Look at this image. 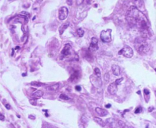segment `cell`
Returning <instances> with one entry per match:
<instances>
[{
    "instance_id": "obj_1",
    "label": "cell",
    "mask_w": 156,
    "mask_h": 128,
    "mask_svg": "<svg viewBox=\"0 0 156 128\" xmlns=\"http://www.w3.org/2000/svg\"><path fill=\"white\" fill-rule=\"evenodd\" d=\"M126 20L131 26H136L140 30L142 37H148L149 24L148 20L142 12H141L136 7L131 6L126 13Z\"/></svg>"
},
{
    "instance_id": "obj_2",
    "label": "cell",
    "mask_w": 156,
    "mask_h": 128,
    "mask_svg": "<svg viewBox=\"0 0 156 128\" xmlns=\"http://www.w3.org/2000/svg\"><path fill=\"white\" fill-rule=\"evenodd\" d=\"M135 48L139 52H146L149 50V45L144 37H138L134 42Z\"/></svg>"
},
{
    "instance_id": "obj_3",
    "label": "cell",
    "mask_w": 156,
    "mask_h": 128,
    "mask_svg": "<svg viewBox=\"0 0 156 128\" xmlns=\"http://www.w3.org/2000/svg\"><path fill=\"white\" fill-rule=\"evenodd\" d=\"M119 55H123V56H125L126 58H132L133 55V49H132L131 47L128 46H126L123 48L121 50L119 51L118 52Z\"/></svg>"
},
{
    "instance_id": "obj_4",
    "label": "cell",
    "mask_w": 156,
    "mask_h": 128,
    "mask_svg": "<svg viewBox=\"0 0 156 128\" xmlns=\"http://www.w3.org/2000/svg\"><path fill=\"white\" fill-rule=\"evenodd\" d=\"M101 41L104 43H110L111 41V30H102L101 33Z\"/></svg>"
},
{
    "instance_id": "obj_5",
    "label": "cell",
    "mask_w": 156,
    "mask_h": 128,
    "mask_svg": "<svg viewBox=\"0 0 156 128\" xmlns=\"http://www.w3.org/2000/svg\"><path fill=\"white\" fill-rule=\"evenodd\" d=\"M68 14H69V10L66 7L62 6L59 9L58 12V18L59 20H61V21L65 20L68 17Z\"/></svg>"
},
{
    "instance_id": "obj_6",
    "label": "cell",
    "mask_w": 156,
    "mask_h": 128,
    "mask_svg": "<svg viewBox=\"0 0 156 128\" xmlns=\"http://www.w3.org/2000/svg\"><path fill=\"white\" fill-rule=\"evenodd\" d=\"M72 54V50H71V46L69 44H66L64 46V48L62 49V52H61V59H62V58H66L69 56V55Z\"/></svg>"
},
{
    "instance_id": "obj_7",
    "label": "cell",
    "mask_w": 156,
    "mask_h": 128,
    "mask_svg": "<svg viewBox=\"0 0 156 128\" xmlns=\"http://www.w3.org/2000/svg\"><path fill=\"white\" fill-rule=\"evenodd\" d=\"M107 90L110 93V94L111 95H114L116 94L117 91V85L115 83H112L108 86V88H107Z\"/></svg>"
},
{
    "instance_id": "obj_8",
    "label": "cell",
    "mask_w": 156,
    "mask_h": 128,
    "mask_svg": "<svg viewBox=\"0 0 156 128\" xmlns=\"http://www.w3.org/2000/svg\"><path fill=\"white\" fill-rule=\"evenodd\" d=\"M96 113H97L99 116H101V117H104V116H106L107 114H108V112L105 110V109H101V108H96Z\"/></svg>"
},
{
    "instance_id": "obj_9",
    "label": "cell",
    "mask_w": 156,
    "mask_h": 128,
    "mask_svg": "<svg viewBox=\"0 0 156 128\" xmlns=\"http://www.w3.org/2000/svg\"><path fill=\"white\" fill-rule=\"evenodd\" d=\"M112 71L115 76H119L120 74V67L117 65H112Z\"/></svg>"
},
{
    "instance_id": "obj_10",
    "label": "cell",
    "mask_w": 156,
    "mask_h": 128,
    "mask_svg": "<svg viewBox=\"0 0 156 128\" xmlns=\"http://www.w3.org/2000/svg\"><path fill=\"white\" fill-rule=\"evenodd\" d=\"M43 92L42 90H37L31 95V97L34 99H37L41 98L43 96Z\"/></svg>"
},
{
    "instance_id": "obj_11",
    "label": "cell",
    "mask_w": 156,
    "mask_h": 128,
    "mask_svg": "<svg viewBox=\"0 0 156 128\" xmlns=\"http://www.w3.org/2000/svg\"><path fill=\"white\" fill-rule=\"evenodd\" d=\"M69 22H66V23H65V24H63L59 27V34L60 35H62V34H63V33H64V31H65L68 27H69Z\"/></svg>"
},
{
    "instance_id": "obj_12",
    "label": "cell",
    "mask_w": 156,
    "mask_h": 128,
    "mask_svg": "<svg viewBox=\"0 0 156 128\" xmlns=\"http://www.w3.org/2000/svg\"><path fill=\"white\" fill-rule=\"evenodd\" d=\"M107 123H108V125L110 128H117V126H116V123L114 119L112 118H109L107 120Z\"/></svg>"
},
{
    "instance_id": "obj_13",
    "label": "cell",
    "mask_w": 156,
    "mask_h": 128,
    "mask_svg": "<svg viewBox=\"0 0 156 128\" xmlns=\"http://www.w3.org/2000/svg\"><path fill=\"white\" fill-rule=\"evenodd\" d=\"M94 121H96V123H98L100 126L105 127V123H104V121L102 119L99 118H94Z\"/></svg>"
},
{
    "instance_id": "obj_14",
    "label": "cell",
    "mask_w": 156,
    "mask_h": 128,
    "mask_svg": "<svg viewBox=\"0 0 156 128\" xmlns=\"http://www.w3.org/2000/svg\"><path fill=\"white\" fill-rule=\"evenodd\" d=\"M94 75H95L96 77L101 79V71H100V69L98 68V67H95L94 70Z\"/></svg>"
},
{
    "instance_id": "obj_15",
    "label": "cell",
    "mask_w": 156,
    "mask_h": 128,
    "mask_svg": "<svg viewBox=\"0 0 156 128\" xmlns=\"http://www.w3.org/2000/svg\"><path fill=\"white\" fill-rule=\"evenodd\" d=\"M117 123H118V125L120 126V128H129L126 126V124L124 122L122 121H120V120H118V121H117Z\"/></svg>"
},
{
    "instance_id": "obj_16",
    "label": "cell",
    "mask_w": 156,
    "mask_h": 128,
    "mask_svg": "<svg viewBox=\"0 0 156 128\" xmlns=\"http://www.w3.org/2000/svg\"><path fill=\"white\" fill-rule=\"evenodd\" d=\"M77 33H78L79 37H82L84 34H85V31H84V30L82 28H78L77 30Z\"/></svg>"
},
{
    "instance_id": "obj_17",
    "label": "cell",
    "mask_w": 156,
    "mask_h": 128,
    "mask_svg": "<svg viewBox=\"0 0 156 128\" xmlns=\"http://www.w3.org/2000/svg\"><path fill=\"white\" fill-rule=\"evenodd\" d=\"M90 51H96L98 49V44L97 45H94V44H90V47H89Z\"/></svg>"
},
{
    "instance_id": "obj_18",
    "label": "cell",
    "mask_w": 156,
    "mask_h": 128,
    "mask_svg": "<svg viewBox=\"0 0 156 128\" xmlns=\"http://www.w3.org/2000/svg\"><path fill=\"white\" fill-rule=\"evenodd\" d=\"M59 83H56L54 85H52L51 86H50V90H57V89H59Z\"/></svg>"
},
{
    "instance_id": "obj_19",
    "label": "cell",
    "mask_w": 156,
    "mask_h": 128,
    "mask_svg": "<svg viewBox=\"0 0 156 128\" xmlns=\"http://www.w3.org/2000/svg\"><path fill=\"white\" fill-rule=\"evenodd\" d=\"M98 43V39L96 37H92L91 38V44H94V45H97Z\"/></svg>"
},
{
    "instance_id": "obj_20",
    "label": "cell",
    "mask_w": 156,
    "mask_h": 128,
    "mask_svg": "<svg viewBox=\"0 0 156 128\" xmlns=\"http://www.w3.org/2000/svg\"><path fill=\"white\" fill-rule=\"evenodd\" d=\"M43 128H57V127L51 125V124H50V123H43Z\"/></svg>"
},
{
    "instance_id": "obj_21",
    "label": "cell",
    "mask_w": 156,
    "mask_h": 128,
    "mask_svg": "<svg viewBox=\"0 0 156 128\" xmlns=\"http://www.w3.org/2000/svg\"><path fill=\"white\" fill-rule=\"evenodd\" d=\"M59 99H64V100H69V97L67 96V95H65V94H61L60 95H59Z\"/></svg>"
},
{
    "instance_id": "obj_22",
    "label": "cell",
    "mask_w": 156,
    "mask_h": 128,
    "mask_svg": "<svg viewBox=\"0 0 156 128\" xmlns=\"http://www.w3.org/2000/svg\"><path fill=\"white\" fill-rule=\"evenodd\" d=\"M104 81H105L106 82H108V81H109V80H110V74H109V73H106V74H104Z\"/></svg>"
},
{
    "instance_id": "obj_23",
    "label": "cell",
    "mask_w": 156,
    "mask_h": 128,
    "mask_svg": "<svg viewBox=\"0 0 156 128\" xmlns=\"http://www.w3.org/2000/svg\"><path fill=\"white\" fill-rule=\"evenodd\" d=\"M31 85L41 86H43V85H44V84H43V83H39V82H33V83H31Z\"/></svg>"
},
{
    "instance_id": "obj_24",
    "label": "cell",
    "mask_w": 156,
    "mask_h": 128,
    "mask_svg": "<svg viewBox=\"0 0 156 128\" xmlns=\"http://www.w3.org/2000/svg\"><path fill=\"white\" fill-rule=\"evenodd\" d=\"M123 78H122V77H121V78H120V79H117V81H115V83H116V84H117V85H119L120 83H121V81H123Z\"/></svg>"
},
{
    "instance_id": "obj_25",
    "label": "cell",
    "mask_w": 156,
    "mask_h": 128,
    "mask_svg": "<svg viewBox=\"0 0 156 128\" xmlns=\"http://www.w3.org/2000/svg\"><path fill=\"white\" fill-rule=\"evenodd\" d=\"M141 110H142L141 107H139V108H137L136 109H135V114H139V113H140V112H141Z\"/></svg>"
},
{
    "instance_id": "obj_26",
    "label": "cell",
    "mask_w": 156,
    "mask_h": 128,
    "mask_svg": "<svg viewBox=\"0 0 156 128\" xmlns=\"http://www.w3.org/2000/svg\"><path fill=\"white\" fill-rule=\"evenodd\" d=\"M83 2H84V0H76V4L78 5H80L83 3Z\"/></svg>"
},
{
    "instance_id": "obj_27",
    "label": "cell",
    "mask_w": 156,
    "mask_h": 128,
    "mask_svg": "<svg viewBox=\"0 0 156 128\" xmlns=\"http://www.w3.org/2000/svg\"><path fill=\"white\" fill-rule=\"evenodd\" d=\"M73 0H66V3L68 4V5H73Z\"/></svg>"
},
{
    "instance_id": "obj_28",
    "label": "cell",
    "mask_w": 156,
    "mask_h": 128,
    "mask_svg": "<svg viewBox=\"0 0 156 128\" xmlns=\"http://www.w3.org/2000/svg\"><path fill=\"white\" fill-rule=\"evenodd\" d=\"M144 93H145V95H149L150 94V92H149V90H148L147 89H145L144 90Z\"/></svg>"
},
{
    "instance_id": "obj_29",
    "label": "cell",
    "mask_w": 156,
    "mask_h": 128,
    "mask_svg": "<svg viewBox=\"0 0 156 128\" xmlns=\"http://www.w3.org/2000/svg\"><path fill=\"white\" fill-rule=\"evenodd\" d=\"M0 120H1V121H4V120H5V116L1 113H0Z\"/></svg>"
},
{
    "instance_id": "obj_30",
    "label": "cell",
    "mask_w": 156,
    "mask_h": 128,
    "mask_svg": "<svg viewBox=\"0 0 156 128\" xmlns=\"http://www.w3.org/2000/svg\"><path fill=\"white\" fill-rule=\"evenodd\" d=\"M75 90H76L77 91H81L82 90V87L80 86H75Z\"/></svg>"
},
{
    "instance_id": "obj_31",
    "label": "cell",
    "mask_w": 156,
    "mask_h": 128,
    "mask_svg": "<svg viewBox=\"0 0 156 128\" xmlns=\"http://www.w3.org/2000/svg\"><path fill=\"white\" fill-rule=\"evenodd\" d=\"M5 107H6V109H7L8 110L11 109V106H10L9 104H6V105H5Z\"/></svg>"
},
{
    "instance_id": "obj_32",
    "label": "cell",
    "mask_w": 156,
    "mask_h": 128,
    "mask_svg": "<svg viewBox=\"0 0 156 128\" xmlns=\"http://www.w3.org/2000/svg\"><path fill=\"white\" fill-rule=\"evenodd\" d=\"M105 107L107 108V109H110V108L111 107V105H110V104H107V105H105Z\"/></svg>"
},
{
    "instance_id": "obj_33",
    "label": "cell",
    "mask_w": 156,
    "mask_h": 128,
    "mask_svg": "<svg viewBox=\"0 0 156 128\" xmlns=\"http://www.w3.org/2000/svg\"><path fill=\"white\" fill-rule=\"evenodd\" d=\"M29 118H32V120L35 119V117H34L33 115H29Z\"/></svg>"
},
{
    "instance_id": "obj_34",
    "label": "cell",
    "mask_w": 156,
    "mask_h": 128,
    "mask_svg": "<svg viewBox=\"0 0 156 128\" xmlns=\"http://www.w3.org/2000/svg\"><path fill=\"white\" fill-rule=\"evenodd\" d=\"M19 49H20L19 46H16V47H15V49H16V50H18Z\"/></svg>"
},
{
    "instance_id": "obj_35",
    "label": "cell",
    "mask_w": 156,
    "mask_h": 128,
    "mask_svg": "<svg viewBox=\"0 0 156 128\" xmlns=\"http://www.w3.org/2000/svg\"><path fill=\"white\" fill-rule=\"evenodd\" d=\"M91 0H87V3H88V4H89V3L91 2Z\"/></svg>"
},
{
    "instance_id": "obj_36",
    "label": "cell",
    "mask_w": 156,
    "mask_h": 128,
    "mask_svg": "<svg viewBox=\"0 0 156 128\" xmlns=\"http://www.w3.org/2000/svg\"><path fill=\"white\" fill-rule=\"evenodd\" d=\"M45 116H46V117H48V116H49V114H46Z\"/></svg>"
},
{
    "instance_id": "obj_37",
    "label": "cell",
    "mask_w": 156,
    "mask_h": 128,
    "mask_svg": "<svg viewBox=\"0 0 156 128\" xmlns=\"http://www.w3.org/2000/svg\"><path fill=\"white\" fill-rule=\"evenodd\" d=\"M22 76H26V74H22Z\"/></svg>"
}]
</instances>
